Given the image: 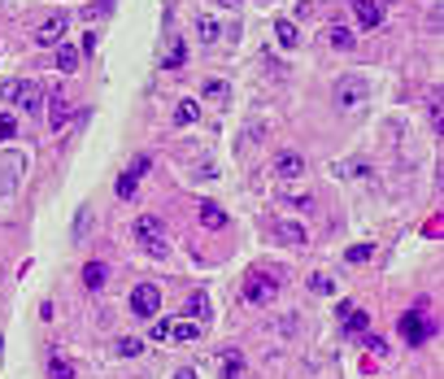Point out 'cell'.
Returning a JSON list of instances; mask_svg holds the SVG:
<instances>
[{"label": "cell", "instance_id": "obj_35", "mask_svg": "<svg viewBox=\"0 0 444 379\" xmlns=\"http://www.w3.org/2000/svg\"><path fill=\"white\" fill-rule=\"evenodd\" d=\"M0 353H5V336H0Z\"/></svg>", "mask_w": 444, "mask_h": 379}, {"label": "cell", "instance_id": "obj_22", "mask_svg": "<svg viewBox=\"0 0 444 379\" xmlns=\"http://www.w3.org/2000/svg\"><path fill=\"white\" fill-rule=\"evenodd\" d=\"M57 70L61 74H74L79 70V48H57Z\"/></svg>", "mask_w": 444, "mask_h": 379}, {"label": "cell", "instance_id": "obj_3", "mask_svg": "<svg viewBox=\"0 0 444 379\" xmlns=\"http://www.w3.org/2000/svg\"><path fill=\"white\" fill-rule=\"evenodd\" d=\"M274 296H279V279L274 275L253 271L249 279H244V301H249V305H270Z\"/></svg>", "mask_w": 444, "mask_h": 379}, {"label": "cell", "instance_id": "obj_25", "mask_svg": "<svg viewBox=\"0 0 444 379\" xmlns=\"http://www.w3.org/2000/svg\"><path fill=\"white\" fill-rule=\"evenodd\" d=\"M309 288L322 292V296H331V292H336V279H331V275H309Z\"/></svg>", "mask_w": 444, "mask_h": 379}, {"label": "cell", "instance_id": "obj_30", "mask_svg": "<svg viewBox=\"0 0 444 379\" xmlns=\"http://www.w3.org/2000/svg\"><path fill=\"white\" fill-rule=\"evenodd\" d=\"M370 257H375V249H370V244H353V249L344 253V261H370Z\"/></svg>", "mask_w": 444, "mask_h": 379}, {"label": "cell", "instance_id": "obj_4", "mask_svg": "<svg viewBox=\"0 0 444 379\" xmlns=\"http://www.w3.org/2000/svg\"><path fill=\"white\" fill-rule=\"evenodd\" d=\"M157 309H161V288L157 284H140L131 292V314L135 318H157Z\"/></svg>", "mask_w": 444, "mask_h": 379}, {"label": "cell", "instance_id": "obj_7", "mask_svg": "<svg viewBox=\"0 0 444 379\" xmlns=\"http://www.w3.org/2000/svg\"><path fill=\"white\" fill-rule=\"evenodd\" d=\"M397 332L405 336V344H422L427 336H431V327H427V318L418 314V309H405V314H401V327H397Z\"/></svg>", "mask_w": 444, "mask_h": 379}, {"label": "cell", "instance_id": "obj_10", "mask_svg": "<svg viewBox=\"0 0 444 379\" xmlns=\"http://www.w3.org/2000/svg\"><path fill=\"white\" fill-rule=\"evenodd\" d=\"M274 175L283 179V184H288V179H301L305 175V157L301 153H279L274 157Z\"/></svg>", "mask_w": 444, "mask_h": 379}, {"label": "cell", "instance_id": "obj_28", "mask_svg": "<svg viewBox=\"0 0 444 379\" xmlns=\"http://www.w3.org/2000/svg\"><path fill=\"white\" fill-rule=\"evenodd\" d=\"M274 31H279V44L283 48H296V26L292 22H274Z\"/></svg>", "mask_w": 444, "mask_h": 379}, {"label": "cell", "instance_id": "obj_18", "mask_svg": "<svg viewBox=\"0 0 444 379\" xmlns=\"http://www.w3.org/2000/svg\"><path fill=\"white\" fill-rule=\"evenodd\" d=\"M105 275H109V266H105V261H88V271H83V284H88V292L105 288Z\"/></svg>", "mask_w": 444, "mask_h": 379}, {"label": "cell", "instance_id": "obj_33", "mask_svg": "<svg viewBox=\"0 0 444 379\" xmlns=\"http://www.w3.org/2000/svg\"><path fill=\"white\" fill-rule=\"evenodd\" d=\"M174 379H196V375H192V371H179V375H174Z\"/></svg>", "mask_w": 444, "mask_h": 379}, {"label": "cell", "instance_id": "obj_31", "mask_svg": "<svg viewBox=\"0 0 444 379\" xmlns=\"http://www.w3.org/2000/svg\"><path fill=\"white\" fill-rule=\"evenodd\" d=\"M148 170H153V157H144V153H140L135 161H131V175H140V179H144Z\"/></svg>", "mask_w": 444, "mask_h": 379}, {"label": "cell", "instance_id": "obj_23", "mask_svg": "<svg viewBox=\"0 0 444 379\" xmlns=\"http://www.w3.org/2000/svg\"><path fill=\"white\" fill-rule=\"evenodd\" d=\"M135 188H140V175H118V196H122V201H135Z\"/></svg>", "mask_w": 444, "mask_h": 379}, {"label": "cell", "instance_id": "obj_9", "mask_svg": "<svg viewBox=\"0 0 444 379\" xmlns=\"http://www.w3.org/2000/svg\"><path fill=\"white\" fill-rule=\"evenodd\" d=\"M274 240L288 244V249H305V244H309V227L305 223H274Z\"/></svg>", "mask_w": 444, "mask_h": 379}, {"label": "cell", "instance_id": "obj_2", "mask_svg": "<svg viewBox=\"0 0 444 379\" xmlns=\"http://www.w3.org/2000/svg\"><path fill=\"white\" fill-rule=\"evenodd\" d=\"M0 96H5L9 105H18L26 113H40L44 109V96H40V83H31V79H13V83L0 88Z\"/></svg>", "mask_w": 444, "mask_h": 379}, {"label": "cell", "instance_id": "obj_5", "mask_svg": "<svg viewBox=\"0 0 444 379\" xmlns=\"http://www.w3.org/2000/svg\"><path fill=\"white\" fill-rule=\"evenodd\" d=\"M366 79H361V74H349V79H340V83H336V105L340 109H357L361 101H366Z\"/></svg>", "mask_w": 444, "mask_h": 379}, {"label": "cell", "instance_id": "obj_15", "mask_svg": "<svg viewBox=\"0 0 444 379\" xmlns=\"http://www.w3.org/2000/svg\"><path fill=\"white\" fill-rule=\"evenodd\" d=\"M174 344H188V340H201V323H170V336Z\"/></svg>", "mask_w": 444, "mask_h": 379}, {"label": "cell", "instance_id": "obj_6", "mask_svg": "<svg viewBox=\"0 0 444 379\" xmlns=\"http://www.w3.org/2000/svg\"><path fill=\"white\" fill-rule=\"evenodd\" d=\"M79 118V109H70V101H65V92L53 88V96H48V127L61 131V127H70Z\"/></svg>", "mask_w": 444, "mask_h": 379}, {"label": "cell", "instance_id": "obj_34", "mask_svg": "<svg viewBox=\"0 0 444 379\" xmlns=\"http://www.w3.org/2000/svg\"><path fill=\"white\" fill-rule=\"evenodd\" d=\"M218 5H227V9H236V5H240V0H218Z\"/></svg>", "mask_w": 444, "mask_h": 379}, {"label": "cell", "instance_id": "obj_14", "mask_svg": "<svg viewBox=\"0 0 444 379\" xmlns=\"http://www.w3.org/2000/svg\"><path fill=\"white\" fill-rule=\"evenodd\" d=\"M174 122L179 127H196V122H201V105H196V101H179L174 105Z\"/></svg>", "mask_w": 444, "mask_h": 379}, {"label": "cell", "instance_id": "obj_24", "mask_svg": "<svg viewBox=\"0 0 444 379\" xmlns=\"http://www.w3.org/2000/svg\"><path fill=\"white\" fill-rule=\"evenodd\" d=\"M48 375H53V379H74V371H70L65 357H48Z\"/></svg>", "mask_w": 444, "mask_h": 379}, {"label": "cell", "instance_id": "obj_17", "mask_svg": "<svg viewBox=\"0 0 444 379\" xmlns=\"http://www.w3.org/2000/svg\"><path fill=\"white\" fill-rule=\"evenodd\" d=\"M196 35H201V44H218V35H222V26H218V18H196Z\"/></svg>", "mask_w": 444, "mask_h": 379}, {"label": "cell", "instance_id": "obj_13", "mask_svg": "<svg viewBox=\"0 0 444 379\" xmlns=\"http://www.w3.org/2000/svg\"><path fill=\"white\" fill-rule=\"evenodd\" d=\"M361 332H370V314L366 309H349L344 314V336H361Z\"/></svg>", "mask_w": 444, "mask_h": 379}, {"label": "cell", "instance_id": "obj_21", "mask_svg": "<svg viewBox=\"0 0 444 379\" xmlns=\"http://www.w3.org/2000/svg\"><path fill=\"white\" fill-rule=\"evenodd\" d=\"M188 318H192V323H205V318H209V301H205V292L188 296Z\"/></svg>", "mask_w": 444, "mask_h": 379}, {"label": "cell", "instance_id": "obj_32", "mask_svg": "<svg viewBox=\"0 0 444 379\" xmlns=\"http://www.w3.org/2000/svg\"><path fill=\"white\" fill-rule=\"evenodd\" d=\"M148 336H153V340H166V336H170V318H157V323H153V332H148Z\"/></svg>", "mask_w": 444, "mask_h": 379}, {"label": "cell", "instance_id": "obj_16", "mask_svg": "<svg viewBox=\"0 0 444 379\" xmlns=\"http://www.w3.org/2000/svg\"><path fill=\"white\" fill-rule=\"evenodd\" d=\"M222 379H244V353H236V349L222 353Z\"/></svg>", "mask_w": 444, "mask_h": 379}, {"label": "cell", "instance_id": "obj_19", "mask_svg": "<svg viewBox=\"0 0 444 379\" xmlns=\"http://www.w3.org/2000/svg\"><path fill=\"white\" fill-rule=\"evenodd\" d=\"M183 57H188V44H183V40H170V48H166V57H161V65H166V70H179V65H183Z\"/></svg>", "mask_w": 444, "mask_h": 379}, {"label": "cell", "instance_id": "obj_26", "mask_svg": "<svg viewBox=\"0 0 444 379\" xmlns=\"http://www.w3.org/2000/svg\"><path fill=\"white\" fill-rule=\"evenodd\" d=\"M13 136H18V118H13V113H0V144L13 140Z\"/></svg>", "mask_w": 444, "mask_h": 379}, {"label": "cell", "instance_id": "obj_20", "mask_svg": "<svg viewBox=\"0 0 444 379\" xmlns=\"http://www.w3.org/2000/svg\"><path fill=\"white\" fill-rule=\"evenodd\" d=\"M327 44L340 48V53H349V48H353V31L349 26H331V31H327Z\"/></svg>", "mask_w": 444, "mask_h": 379}, {"label": "cell", "instance_id": "obj_29", "mask_svg": "<svg viewBox=\"0 0 444 379\" xmlns=\"http://www.w3.org/2000/svg\"><path fill=\"white\" fill-rule=\"evenodd\" d=\"M227 92H231V88H227L222 79H209V83H205V96H209V101H227Z\"/></svg>", "mask_w": 444, "mask_h": 379}, {"label": "cell", "instance_id": "obj_8", "mask_svg": "<svg viewBox=\"0 0 444 379\" xmlns=\"http://www.w3.org/2000/svg\"><path fill=\"white\" fill-rule=\"evenodd\" d=\"M353 18L361 31H379L384 26V9H379V0H353Z\"/></svg>", "mask_w": 444, "mask_h": 379}, {"label": "cell", "instance_id": "obj_1", "mask_svg": "<svg viewBox=\"0 0 444 379\" xmlns=\"http://www.w3.org/2000/svg\"><path fill=\"white\" fill-rule=\"evenodd\" d=\"M131 232H135V240L144 244L148 257H166V253H170L166 240H161V218H157V213H140V218L131 223Z\"/></svg>", "mask_w": 444, "mask_h": 379}, {"label": "cell", "instance_id": "obj_12", "mask_svg": "<svg viewBox=\"0 0 444 379\" xmlns=\"http://www.w3.org/2000/svg\"><path fill=\"white\" fill-rule=\"evenodd\" d=\"M196 218H201L205 232H222V227H227V213L213 205V201H201V205H196Z\"/></svg>", "mask_w": 444, "mask_h": 379}, {"label": "cell", "instance_id": "obj_11", "mask_svg": "<svg viewBox=\"0 0 444 379\" xmlns=\"http://www.w3.org/2000/svg\"><path fill=\"white\" fill-rule=\"evenodd\" d=\"M65 26H70V18H65V13H57V18H48L40 31H35V40L48 48V44H61L65 40Z\"/></svg>", "mask_w": 444, "mask_h": 379}, {"label": "cell", "instance_id": "obj_27", "mask_svg": "<svg viewBox=\"0 0 444 379\" xmlns=\"http://www.w3.org/2000/svg\"><path fill=\"white\" fill-rule=\"evenodd\" d=\"M118 353H122V357H140V353H144V340H135V336L118 340Z\"/></svg>", "mask_w": 444, "mask_h": 379}]
</instances>
